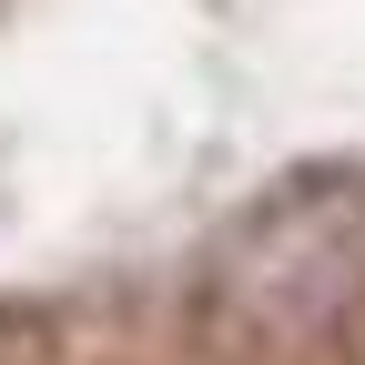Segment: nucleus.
Returning <instances> with one entry per match:
<instances>
[{"label": "nucleus", "instance_id": "1", "mask_svg": "<svg viewBox=\"0 0 365 365\" xmlns=\"http://www.w3.org/2000/svg\"><path fill=\"white\" fill-rule=\"evenodd\" d=\"M203 345L234 365H365V173H284L203 254Z\"/></svg>", "mask_w": 365, "mask_h": 365}]
</instances>
